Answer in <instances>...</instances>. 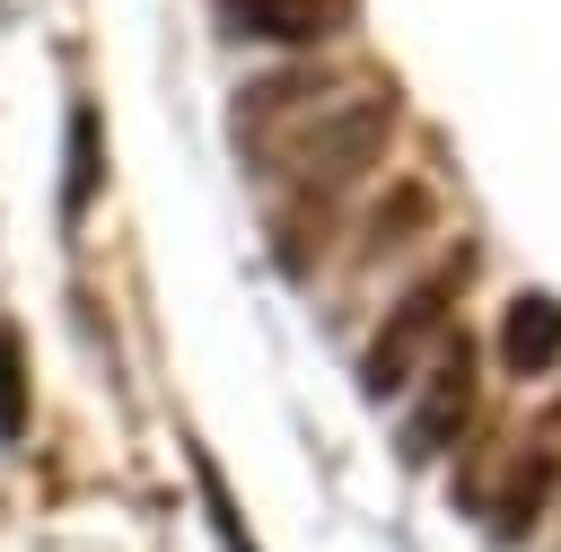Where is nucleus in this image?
Segmentation results:
<instances>
[{"label": "nucleus", "instance_id": "nucleus-1", "mask_svg": "<svg viewBox=\"0 0 561 552\" xmlns=\"http://www.w3.org/2000/svg\"><path fill=\"white\" fill-rule=\"evenodd\" d=\"M386 123H394L386 96H333V105H316V123H289V131H280V184L324 219V202H342L351 175L377 166Z\"/></svg>", "mask_w": 561, "mask_h": 552}, {"label": "nucleus", "instance_id": "nucleus-2", "mask_svg": "<svg viewBox=\"0 0 561 552\" xmlns=\"http://www.w3.org/2000/svg\"><path fill=\"white\" fill-rule=\"evenodd\" d=\"M473 394H482V350H473L465 333H438V342L421 350V377H412L403 456H412V464L447 456V447L465 438V421H473Z\"/></svg>", "mask_w": 561, "mask_h": 552}, {"label": "nucleus", "instance_id": "nucleus-3", "mask_svg": "<svg viewBox=\"0 0 561 552\" xmlns=\"http://www.w3.org/2000/svg\"><path fill=\"white\" fill-rule=\"evenodd\" d=\"M456 289H465V254H456L447 272H430L421 289H403V298H394V315L377 324V342H368V359H359L368 394H394V386H403V377L421 368V342H438V324H447Z\"/></svg>", "mask_w": 561, "mask_h": 552}, {"label": "nucleus", "instance_id": "nucleus-4", "mask_svg": "<svg viewBox=\"0 0 561 552\" xmlns=\"http://www.w3.org/2000/svg\"><path fill=\"white\" fill-rule=\"evenodd\" d=\"M219 26L245 44H324L351 26V0H219Z\"/></svg>", "mask_w": 561, "mask_h": 552}, {"label": "nucleus", "instance_id": "nucleus-5", "mask_svg": "<svg viewBox=\"0 0 561 552\" xmlns=\"http://www.w3.org/2000/svg\"><path fill=\"white\" fill-rule=\"evenodd\" d=\"M500 359H508L517 377H543V368L561 359V298L517 289V298L500 307Z\"/></svg>", "mask_w": 561, "mask_h": 552}, {"label": "nucleus", "instance_id": "nucleus-6", "mask_svg": "<svg viewBox=\"0 0 561 552\" xmlns=\"http://www.w3.org/2000/svg\"><path fill=\"white\" fill-rule=\"evenodd\" d=\"M324 96H333V79H324V70H280V79H263V88H245V96H237V140L254 149L272 114H280V131H289V114H307V105H324Z\"/></svg>", "mask_w": 561, "mask_h": 552}, {"label": "nucleus", "instance_id": "nucleus-7", "mask_svg": "<svg viewBox=\"0 0 561 552\" xmlns=\"http://www.w3.org/2000/svg\"><path fill=\"white\" fill-rule=\"evenodd\" d=\"M552 482H561V464H552V447H526L517 464H508V482H500V499H491V534L500 543H517L535 517H543V499H552Z\"/></svg>", "mask_w": 561, "mask_h": 552}, {"label": "nucleus", "instance_id": "nucleus-8", "mask_svg": "<svg viewBox=\"0 0 561 552\" xmlns=\"http://www.w3.org/2000/svg\"><path fill=\"white\" fill-rule=\"evenodd\" d=\"M96 175H105V149H96V105L70 114V166H61V219H79L96 202Z\"/></svg>", "mask_w": 561, "mask_h": 552}, {"label": "nucleus", "instance_id": "nucleus-9", "mask_svg": "<svg viewBox=\"0 0 561 552\" xmlns=\"http://www.w3.org/2000/svg\"><path fill=\"white\" fill-rule=\"evenodd\" d=\"M26 412H35V394H26V342H18V324H0V438H18Z\"/></svg>", "mask_w": 561, "mask_h": 552}, {"label": "nucleus", "instance_id": "nucleus-10", "mask_svg": "<svg viewBox=\"0 0 561 552\" xmlns=\"http://www.w3.org/2000/svg\"><path fill=\"white\" fill-rule=\"evenodd\" d=\"M412 228H430V193H421V184H394V193H386V219L359 237V254H386V245L412 237Z\"/></svg>", "mask_w": 561, "mask_h": 552}]
</instances>
